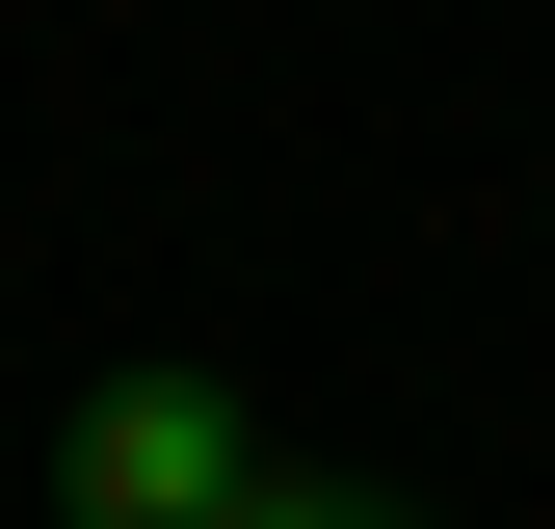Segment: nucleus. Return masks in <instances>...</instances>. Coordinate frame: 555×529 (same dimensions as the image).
Wrapping results in <instances>:
<instances>
[{
    "instance_id": "nucleus-3",
    "label": "nucleus",
    "mask_w": 555,
    "mask_h": 529,
    "mask_svg": "<svg viewBox=\"0 0 555 529\" xmlns=\"http://www.w3.org/2000/svg\"><path fill=\"white\" fill-rule=\"evenodd\" d=\"M529 212H555V185H529Z\"/></svg>"
},
{
    "instance_id": "nucleus-1",
    "label": "nucleus",
    "mask_w": 555,
    "mask_h": 529,
    "mask_svg": "<svg viewBox=\"0 0 555 529\" xmlns=\"http://www.w3.org/2000/svg\"><path fill=\"white\" fill-rule=\"evenodd\" d=\"M238 477H264L238 371H106L53 424V529H238Z\"/></svg>"
},
{
    "instance_id": "nucleus-2",
    "label": "nucleus",
    "mask_w": 555,
    "mask_h": 529,
    "mask_svg": "<svg viewBox=\"0 0 555 529\" xmlns=\"http://www.w3.org/2000/svg\"><path fill=\"white\" fill-rule=\"evenodd\" d=\"M238 529H424V503H371V477H292V450H264V477H238Z\"/></svg>"
}]
</instances>
